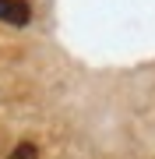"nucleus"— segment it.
Wrapping results in <instances>:
<instances>
[{
	"label": "nucleus",
	"instance_id": "obj_2",
	"mask_svg": "<svg viewBox=\"0 0 155 159\" xmlns=\"http://www.w3.org/2000/svg\"><path fill=\"white\" fill-rule=\"evenodd\" d=\"M7 159H39V148H35V142H18L7 152Z\"/></svg>",
	"mask_w": 155,
	"mask_h": 159
},
{
	"label": "nucleus",
	"instance_id": "obj_1",
	"mask_svg": "<svg viewBox=\"0 0 155 159\" xmlns=\"http://www.w3.org/2000/svg\"><path fill=\"white\" fill-rule=\"evenodd\" d=\"M32 18V7L25 0H0V21L7 25H28Z\"/></svg>",
	"mask_w": 155,
	"mask_h": 159
}]
</instances>
